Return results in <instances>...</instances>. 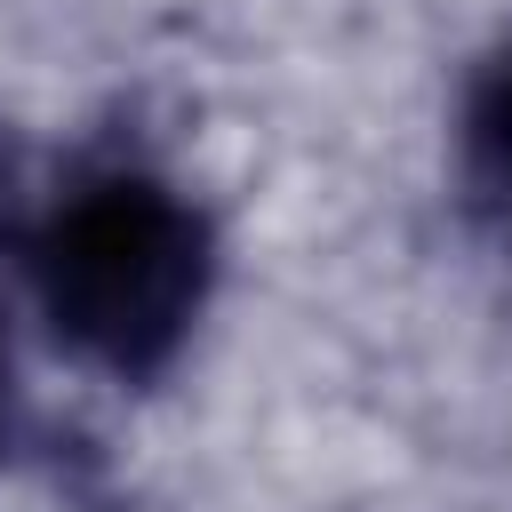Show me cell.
<instances>
[{
  "label": "cell",
  "instance_id": "3",
  "mask_svg": "<svg viewBox=\"0 0 512 512\" xmlns=\"http://www.w3.org/2000/svg\"><path fill=\"white\" fill-rule=\"evenodd\" d=\"M0 440H8V336H0Z\"/></svg>",
  "mask_w": 512,
  "mask_h": 512
},
{
  "label": "cell",
  "instance_id": "1",
  "mask_svg": "<svg viewBox=\"0 0 512 512\" xmlns=\"http://www.w3.org/2000/svg\"><path fill=\"white\" fill-rule=\"evenodd\" d=\"M32 280L80 360L152 376L176 360L208 296V224L160 176L112 168L72 184V200L48 216V232L32 240Z\"/></svg>",
  "mask_w": 512,
  "mask_h": 512
},
{
  "label": "cell",
  "instance_id": "2",
  "mask_svg": "<svg viewBox=\"0 0 512 512\" xmlns=\"http://www.w3.org/2000/svg\"><path fill=\"white\" fill-rule=\"evenodd\" d=\"M456 152H464V184L488 216L512 224V32L496 40V56L472 72L464 88V120H456Z\"/></svg>",
  "mask_w": 512,
  "mask_h": 512
}]
</instances>
